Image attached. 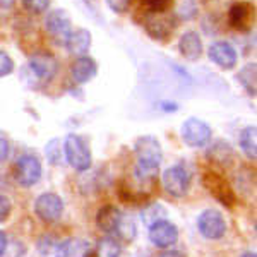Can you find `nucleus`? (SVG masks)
<instances>
[{"instance_id":"nucleus-20","label":"nucleus","mask_w":257,"mask_h":257,"mask_svg":"<svg viewBox=\"0 0 257 257\" xmlns=\"http://www.w3.org/2000/svg\"><path fill=\"white\" fill-rule=\"evenodd\" d=\"M240 148L250 160L257 156V131L254 125H248L240 132Z\"/></svg>"},{"instance_id":"nucleus-5","label":"nucleus","mask_w":257,"mask_h":257,"mask_svg":"<svg viewBox=\"0 0 257 257\" xmlns=\"http://www.w3.org/2000/svg\"><path fill=\"white\" fill-rule=\"evenodd\" d=\"M199 233L208 240H219L226 233V221L216 209H206L197 218Z\"/></svg>"},{"instance_id":"nucleus-16","label":"nucleus","mask_w":257,"mask_h":257,"mask_svg":"<svg viewBox=\"0 0 257 257\" xmlns=\"http://www.w3.org/2000/svg\"><path fill=\"white\" fill-rule=\"evenodd\" d=\"M91 245L84 238H67L55 250V257H88Z\"/></svg>"},{"instance_id":"nucleus-10","label":"nucleus","mask_w":257,"mask_h":257,"mask_svg":"<svg viewBox=\"0 0 257 257\" xmlns=\"http://www.w3.org/2000/svg\"><path fill=\"white\" fill-rule=\"evenodd\" d=\"M149 230V240H151L153 245H156L158 248H167L172 247L178 238V230L168 219L155 223L153 226L148 228Z\"/></svg>"},{"instance_id":"nucleus-33","label":"nucleus","mask_w":257,"mask_h":257,"mask_svg":"<svg viewBox=\"0 0 257 257\" xmlns=\"http://www.w3.org/2000/svg\"><path fill=\"white\" fill-rule=\"evenodd\" d=\"M161 108L167 110V111H175V110L178 108V105H175V103H168V101H165L163 105H161Z\"/></svg>"},{"instance_id":"nucleus-26","label":"nucleus","mask_w":257,"mask_h":257,"mask_svg":"<svg viewBox=\"0 0 257 257\" xmlns=\"http://www.w3.org/2000/svg\"><path fill=\"white\" fill-rule=\"evenodd\" d=\"M115 233H117L118 237H122L123 240H132L136 237V233H138V230H136L134 221H132L131 218H125L122 214V219H120V223L117 226V231H115Z\"/></svg>"},{"instance_id":"nucleus-32","label":"nucleus","mask_w":257,"mask_h":257,"mask_svg":"<svg viewBox=\"0 0 257 257\" xmlns=\"http://www.w3.org/2000/svg\"><path fill=\"white\" fill-rule=\"evenodd\" d=\"M6 250H7V235L0 230V257L6 254Z\"/></svg>"},{"instance_id":"nucleus-3","label":"nucleus","mask_w":257,"mask_h":257,"mask_svg":"<svg viewBox=\"0 0 257 257\" xmlns=\"http://www.w3.org/2000/svg\"><path fill=\"white\" fill-rule=\"evenodd\" d=\"M180 134L184 143L190 148H202L211 141V127L208 122L197 118V117H190L182 123Z\"/></svg>"},{"instance_id":"nucleus-2","label":"nucleus","mask_w":257,"mask_h":257,"mask_svg":"<svg viewBox=\"0 0 257 257\" xmlns=\"http://www.w3.org/2000/svg\"><path fill=\"white\" fill-rule=\"evenodd\" d=\"M64 156L77 172H86L91 167V151L86 141L77 134H69L64 141Z\"/></svg>"},{"instance_id":"nucleus-28","label":"nucleus","mask_w":257,"mask_h":257,"mask_svg":"<svg viewBox=\"0 0 257 257\" xmlns=\"http://www.w3.org/2000/svg\"><path fill=\"white\" fill-rule=\"evenodd\" d=\"M14 70V62L6 52L0 50V77H6Z\"/></svg>"},{"instance_id":"nucleus-6","label":"nucleus","mask_w":257,"mask_h":257,"mask_svg":"<svg viewBox=\"0 0 257 257\" xmlns=\"http://www.w3.org/2000/svg\"><path fill=\"white\" fill-rule=\"evenodd\" d=\"M45 26H47L48 35L59 45L67 43L70 33H72V23H70L69 14L62 9L48 12L47 19H45Z\"/></svg>"},{"instance_id":"nucleus-22","label":"nucleus","mask_w":257,"mask_h":257,"mask_svg":"<svg viewBox=\"0 0 257 257\" xmlns=\"http://www.w3.org/2000/svg\"><path fill=\"white\" fill-rule=\"evenodd\" d=\"M120 243L115 238L105 237L98 240L96 248H94V257H120Z\"/></svg>"},{"instance_id":"nucleus-27","label":"nucleus","mask_w":257,"mask_h":257,"mask_svg":"<svg viewBox=\"0 0 257 257\" xmlns=\"http://www.w3.org/2000/svg\"><path fill=\"white\" fill-rule=\"evenodd\" d=\"M52 0H23V6L26 11L33 12V14H43L50 7Z\"/></svg>"},{"instance_id":"nucleus-11","label":"nucleus","mask_w":257,"mask_h":257,"mask_svg":"<svg viewBox=\"0 0 257 257\" xmlns=\"http://www.w3.org/2000/svg\"><path fill=\"white\" fill-rule=\"evenodd\" d=\"M208 57L213 64H216L218 67L225 70L233 69L238 60L237 50L231 47L228 41H214L208 50Z\"/></svg>"},{"instance_id":"nucleus-12","label":"nucleus","mask_w":257,"mask_h":257,"mask_svg":"<svg viewBox=\"0 0 257 257\" xmlns=\"http://www.w3.org/2000/svg\"><path fill=\"white\" fill-rule=\"evenodd\" d=\"M30 69L40 81H50L55 77L59 64H57V59L52 53L38 52L30 59Z\"/></svg>"},{"instance_id":"nucleus-34","label":"nucleus","mask_w":257,"mask_h":257,"mask_svg":"<svg viewBox=\"0 0 257 257\" xmlns=\"http://www.w3.org/2000/svg\"><path fill=\"white\" fill-rule=\"evenodd\" d=\"M14 2L16 0H0V9H7V7H11Z\"/></svg>"},{"instance_id":"nucleus-14","label":"nucleus","mask_w":257,"mask_h":257,"mask_svg":"<svg viewBox=\"0 0 257 257\" xmlns=\"http://www.w3.org/2000/svg\"><path fill=\"white\" fill-rule=\"evenodd\" d=\"M98 65L91 57H77L74 60L72 67H70V74H72V79L77 82V84H84L93 79L96 76Z\"/></svg>"},{"instance_id":"nucleus-8","label":"nucleus","mask_w":257,"mask_h":257,"mask_svg":"<svg viewBox=\"0 0 257 257\" xmlns=\"http://www.w3.org/2000/svg\"><path fill=\"white\" fill-rule=\"evenodd\" d=\"M35 211L40 219H43L47 223H53L64 213V202H62V199L57 194L45 192L38 196V199L35 201Z\"/></svg>"},{"instance_id":"nucleus-21","label":"nucleus","mask_w":257,"mask_h":257,"mask_svg":"<svg viewBox=\"0 0 257 257\" xmlns=\"http://www.w3.org/2000/svg\"><path fill=\"white\" fill-rule=\"evenodd\" d=\"M238 81L240 84L243 86V89L247 91L250 96H255V79H257V70H255V64L250 62L245 67H242V70L238 72Z\"/></svg>"},{"instance_id":"nucleus-23","label":"nucleus","mask_w":257,"mask_h":257,"mask_svg":"<svg viewBox=\"0 0 257 257\" xmlns=\"http://www.w3.org/2000/svg\"><path fill=\"white\" fill-rule=\"evenodd\" d=\"M168 213L167 209L163 208L161 204H156V202H153V204H149L146 209L141 213V218H143V223L146 225L148 228L153 226L155 223L158 221H163V219H167Z\"/></svg>"},{"instance_id":"nucleus-18","label":"nucleus","mask_w":257,"mask_h":257,"mask_svg":"<svg viewBox=\"0 0 257 257\" xmlns=\"http://www.w3.org/2000/svg\"><path fill=\"white\" fill-rule=\"evenodd\" d=\"M65 47H67V50L72 55L84 57L86 53H88V50L91 48V33L86 30V28L72 31L67 43H65Z\"/></svg>"},{"instance_id":"nucleus-24","label":"nucleus","mask_w":257,"mask_h":257,"mask_svg":"<svg viewBox=\"0 0 257 257\" xmlns=\"http://www.w3.org/2000/svg\"><path fill=\"white\" fill-rule=\"evenodd\" d=\"M248 18V9L243 4H235L228 11V21H230V26L237 28V30H243Z\"/></svg>"},{"instance_id":"nucleus-15","label":"nucleus","mask_w":257,"mask_h":257,"mask_svg":"<svg viewBox=\"0 0 257 257\" xmlns=\"http://www.w3.org/2000/svg\"><path fill=\"white\" fill-rule=\"evenodd\" d=\"M204 185L209 189V192L213 194L214 197L223 202V204L230 206L231 202H233V192H231L230 185H228L219 175H216V173H208V175L204 177Z\"/></svg>"},{"instance_id":"nucleus-7","label":"nucleus","mask_w":257,"mask_h":257,"mask_svg":"<svg viewBox=\"0 0 257 257\" xmlns=\"http://www.w3.org/2000/svg\"><path fill=\"white\" fill-rule=\"evenodd\" d=\"M14 177L21 187H33L41 177V163L36 156L24 155L16 163Z\"/></svg>"},{"instance_id":"nucleus-9","label":"nucleus","mask_w":257,"mask_h":257,"mask_svg":"<svg viewBox=\"0 0 257 257\" xmlns=\"http://www.w3.org/2000/svg\"><path fill=\"white\" fill-rule=\"evenodd\" d=\"M177 26V19L172 14L161 12V14H148L146 19V33L151 38L158 41H167L172 36Z\"/></svg>"},{"instance_id":"nucleus-29","label":"nucleus","mask_w":257,"mask_h":257,"mask_svg":"<svg viewBox=\"0 0 257 257\" xmlns=\"http://www.w3.org/2000/svg\"><path fill=\"white\" fill-rule=\"evenodd\" d=\"M131 2L132 0H106L108 7L113 12H117V14H123V12H127L128 7H131Z\"/></svg>"},{"instance_id":"nucleus-17","label":"nucleus","mask_w":257,"mask_h":257,"mask_svg":"<svg viewBox=\"0 0 257 257\" xmlns=\"http://www.w3.org/2000/svg\"><path fill=\"white\" fill-rule=\"evenodd\" d=\"M122 219V213L115 206H103L96 213V225L105 233H115Z\"/></svg>"},{"instance_id":"nucleus-30","label":"nucleus","mask_w":257,"mask_h":257,"mask_svg":"<svg viewBox=\"0 0 257 257\" xmlns=\"http://www.w3.org/2000/svg\"><path fill=\"white\" fill-rule=\"evenodd\" d=\"M11 208H12L11 201L6 196H2V194H0V223H4L7 218H9Z\"/></svg>"},{"instance_id":"nucleus-25","label":"nucleus","mask_w":257,"mask_h":257,"mask_svg":"<svg viewBox=\"0 0 257 257\" xmlns=\"http://www.w3.org/2000/svg\"><path fill=\"white\" fill-rule=\"evenodd\" d=\"M139 4L148 14H161V12H167L173 0H139Z\"/></svg>"},{"instance_id":"nucleus-4","label":"nucleus","mask_w":257,"mask_h":257,"mask_svg":"<svg viewBox=\"0 0 257 257\" xmlns=\"http://www.w3.org/2000/svg\"><path fill=\"white\" fill-rule=\"evenodd\" d=\"M163 189L172 197H184L190 187V175L182 165H175L165 170L163 173Z\"/></svg>"},{"instance_id":"nucleus-13","label":"nucleus","mask_w":257,"mask_h":257,"mask_svg":"<svg viewBox=\"0 0 257 257\" xmlns=\"http://www.w3.org/2000/svg\"><path fill=\"white\" fill-rule=\"evenodd\" d=\"M178 52L184 59L196 62L202 57V41L196 31H187L178 40Z\"/></svg>"},{"instance_id":"nucleus-19","label":"nucleus","mask_w":257,"mask_h":257,"mask_svg":"<svg viewBox=\"0 0 257 257\" xmlns=\"http://www.w3.org/2000/svg\"><path fill=\"white\" fill-rule=\"evenodd\" d=\"M208 156L211 161H214L219 167H230L233 163V149H231L225 141H216L209 148Z\"/></svg>"},{"instance_id":"nucleus-1","label":"nucleus","mask_w":257,"mask_h":257,"mask_svg":"<svg viewBox=\"0 0 257 257\" xmlns=\"http://www.w3.org/2000/svg\"><path fill=\"white\" fill-rule=\"evenodd\" d=\"M134 153L138 158L139 175H155L161 165V160H163V149H161L160 141L155 136H141L136 139Z\"/></svg>"},{"instance_id":"nucleus-35","label":"nucleus","mask_w":257,"mask_h":257,"mask_svg":"<svg viewBox=\"0 0 257 257\" xmlns=\"http://www.w3.org/2000/svg\"><path fill=\"white\" fill-rule=\"evenodd\" d=\"M240 257H255V254H254V252H243Z\"/></svg>"},{"instance_id":"nucleus-31","label":"nucleus","mask_w":257,"mask_h":257,"mask_svg":"<svg viewBox=\"0 0 257 257\" xmlns=\"http://www.w3.org/2000/svg\"><path fill=\"white\" fill-rule=\"evenodd\" d=\"M9 151H11V146H9V141L4 138L2 134H0V161H4L9 156Z\"/></svg>"}]
</instances>
